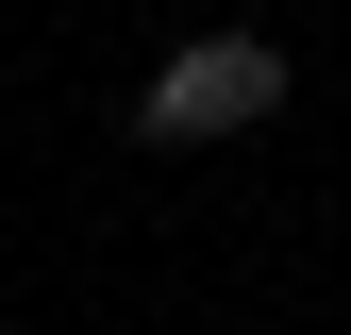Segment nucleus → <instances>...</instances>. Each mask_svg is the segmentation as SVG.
I'll return each instance as SVG.
<instances>
[{
	"mask_svg": "<svg viewBox=\"0 0 351 335\" xmlns=\"http://www.w3.org/2000/svg\"><path fill=\"white\" fill-rule=\"evenodd\" d=\"M268 101H285V51H268V34H201V51H167V67H151L134 135H151V151H167V135H251Z\"/></svg>",
	"mask_w": 351,
	"mask_h": 335,
	"instance_id": "nucleus-1",
	"label": "nucleus"
}]
</instances>
